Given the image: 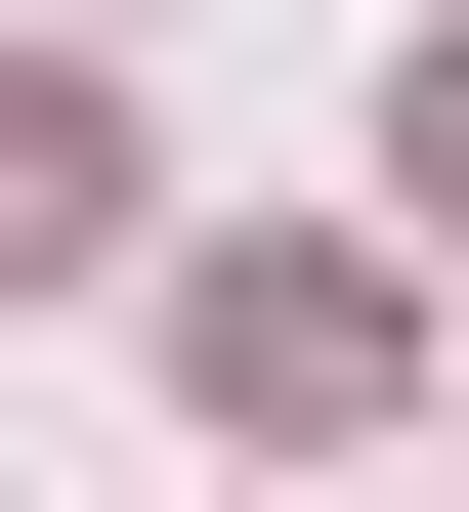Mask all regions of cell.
<instances>
[{"label": "cell", "instance_id": "6da1fadb", "mask_svg": "<svg viewBox=\"0 0 469 512\" xmlns=\"http://www.w3.org/2000/svg\"><path fill=\"white\" fill-rule=\"evenodd\" d=\"M171 384H214L256 470H299V427H384V256H299V214H256V256H171Z\"/></svg>", "mask_w": 469, "mask_h": 512}, {"label": "cell", "instance_id": "3957f363", "mask_svg": "<svg viewBox=\"0 0 469 512\" xmlns=\"http://www.w3.org/2000/svg\"><path fill=\"white\" fill-rule=\"evenodd\" d=\"M384 171H427V214H469V43H427V86H384Z\"/></svg>", "mask_w": 469, "mask_h": 512}, {"label": "cell", "instance_id": "7a4b0ae2", "mask_svg": "<svg viewBox=\"0 0 469 512\" xmlns=\"http://www.w3.org/2000/svg\"><path fill=\"white\" fill-rule=\"evenodd\" d=\"M128 256V86H43V43H0V299H86Z\"/></svg>", "mask_w": 469, "mask_h": 512}]
</instances>
